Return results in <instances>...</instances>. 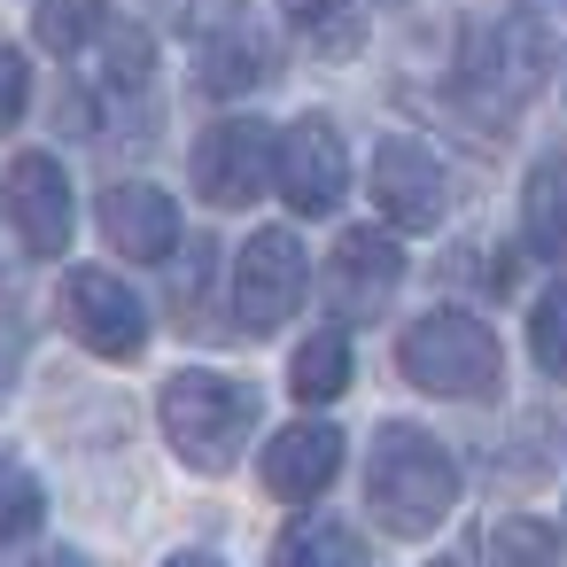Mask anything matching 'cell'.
Returning <instances> with one entry per match:
<instances>
[{"mask_svg": "<svg viewBox=\"0 0 567 567\" xmlns=\"http://www.w3.org/2000/svg\"><path fill=\"white\" fill-rule=\"evenodd\" d=\"M396 373L427 396H451V404H474V396H497V373H505V350L489 334V319L474 311H427L396 334Z\"/></svg>", "mask_w": 567, "mask_h": 567, "instance_id": "cell-4", "label": "cell"}, {"mask_svg": "<svg viewBox=\"0 0 567 567\" xmlns=\"http://www.w3.org/2000/svg\"><path fill=\"white\" fill-rule=\"evenodd\" d=\"M63 327L94 350V358H141L148 350V303L110 272V265H71L63 272Z\"/></svg>", "mask_w": 567, "mask_h": 567, "instance_id": "cell-9", "label": "cell"}, {"mask_svg": "<svg viewBox=\"0 0 567 567\" xmlns=\"http://www.w3.org/2000/svg\"><path fill=\"white\" fill-rule=\"evenodd\" d=\"M520 234L536 257L567 265V156H544L520 187Z\"/></svg>", "mask_w": 567, "mask_h": 567, "instance_id": "cell-15", "label": "cell"}, {"mask_svg": "<svg viewBox=\"0 0 567 567\" xmlns=\"http://www.w3.org/2000/svg\"><path fill=\"white\" fill-rule=\"evenodd\" d=\"M48 520V489L24 458H0V544H24Z\"/></svg>", "mask_w": 567, "mask_h": 567, "instance_id": "cell-22", "label": "cell"}, {"mask_svg": "<svg viewBox=\"0 0 567 567\" xmlns=\"http://www.w3.org/2000/svg\"><path fill=\"white\" fill-rule=\"evenodd\" d=\"M179 32L195 40V86L218 94V102L272 79V55H265L249 0H179Z\"/></svg>", "mask_w": 567, "mask_h": 567, "instance_id": "cell-5", "label": "cell"}, {"mask_svg": "<svg viewBox=\"0 0 567 567\" xmlns=\"http://www.w3.org/2000/svg\"><path fill=\"white\" fill-rule=\"evenodd\" d=\"M280 567H365V544L342 520H303L280 536Z\"/></svg>", "mask_w": 567, "mask_h": 567, "instance_id": "cell-20", "label": "cell"}, {"mask_svg": "<svg viewBox=\"0 0 567 567\" xmlns=\"http://www.w3.org/2000/svg\"><path fill=\"white\" fill-rule=\"evenodd\" d=\"M272 187L288 195L296 218H327V210H342V195H350V148H342V133H334L327 117H296V125L280 133Z\"/></svg>", "mask_w": 567, "mask_h": 567, "instance_id": "cell-11", "label": "cell"}, {"mask_svg": "<svg viewBox=\"0 0 567 567\" xmlns=\"http://www.w3.org/2000/svg\"><path fill=\"white\" fill-rule=\"evenodd\" d=\"M24 102H32V71H24V55H17V48H0V133L24 117Z\"/></svg>", "mask_w": 567, "mask_h": 567, "instance_id": "cell-24", "label": "cell"}, {"mask_svg": "<svg viewBox=\"0 0 567 567\" xmlns=\"http://www.w3.org/2000/svg\"><path fill=\"white\" fill-rule=\"evenodd\" d=\"M327 303L342 311V319H373L389 296H396V280H404V249H396V234H342L334 249H327Z\"/></svg>", "mask_w": 567, "mask_h": 567, "instance_id": "cell-13", "label": "cell"}, {"mask_svg": "<svg viewBox=\"0 0 567 567\" xmlns=\"http://www.w3.org/2000/svg\"><path fill=\"white\" fill-rule=\"evenodd\" d=\"M257 474H265V489L288 497V505L319 497V489L342 474V427H334V420H296V427H280V435L265 443Z\"/></svg>", "mask_w": 567, "mask_h": 567, "instance_id": "cell-14", "label": "cell"}, {"mask_svg": "<svg viewBox=\"0 0 567 567\" xmlns=\"http://www.w3.org/2000/svg\"><path fill=\"white\" fill-rule=\"evenodd\" d=\"M451 505H458V466H451V451H443L427 427H412V420H381V435H373V451H365V513H373L389 536L420 544V536H435V528L451 520Z\"/></svg>", "mask_w": 567, "mask_h": 567, "instance_id": "cell-1", "label": "cell"}, {"mask_svg": "<svg viewBox=\"0 0 567 567\" xmlns=\"http://www.w3.org/2000/svg\"><path fill=\"white\" fill-rule=\"evenodd\" d=\"M373 203H381V218L396 226V234H435L443 218H451V172H443V156L427 148V141H412V133H389L381 148H373Z\"/></svg>", "mask_w": 567, "mask_h": 567, "instance_id": "cell-8", "label": "cell"}, {"mask_svg": "<svg viewBox=\"0 0 567 567\" xmlns=\"http://www.w3.org/2000/svg\"><path fill=\"white\" fill-rule=\"evenodd\" d=\"M94 218H102L110 249H117V257H141V265H156V257H172V249L187 241L179 203H172L164 187H148V179H110L102 203H94Z\"/></svg>", "mask_w": 567, "mask_h": 567, "instance_id": "cell-12", "label": "cell"}, {"mask_svg": "<svg viewBox=\"0 0 567 567\" xmlns=\"http://www.w3.org/2000/svg\"><path fill=\"white\" fill-rule=\"evenodd\" d=\"M0 218H9V234L32 249V257H63L71 249V226H79V203H71V172L40 148L9 156V172H0Z\"/></svg>", "mask_w": 567, "mask_h": 567, "instance_id": "cell-10", "label": "cell"}, {"mask_svg": "<svg viewBox=\"0 0 567 567\" xmlns=\"http://www.w3.org/2000/svg\"><path fill=\"white\" fill-rule=\"evenodd\" d=\"M288 389H296V404H334L350 389V334L342 327L303 334V350L288 358Z\"/></svg>", "mask_w": 567, "mask_h": 567, "instance_id": "cell-17", "label": "cell"}, {"mask_svg": "<svg viewBox=\"0 0 567 567\" xmlns=\"http://www.w3.org/2000/svg\"><path fill=\"white\" fill-rule=\"evenodd\" d=\"M280 17L296 24V40L311 48V55H358L365 48V9L358 0H280Z\"/></svg>", "mask_w": 567, "mask_h": 567, "instance_id": "cell-16", "label": "cell"}, {"mask_svg": "<svg viewBox=\"0 0 567 567\" xmlns=\"http://www.w3.org/2000/svg\"><path fill=\"white\" fill-rule=\"evenodd\" d=\"M544 79H551V32L536 17H497L458 55V102H466V117H482L497 133L544 94Z\"/></svg>", "mask_w": 567, "mask_h": 567, "instance_id": "cell-2", "label": "cell"}, {"mask_svg": "<svg viewBox=\"0 0 567 567\" xmlns=\"http://www.w3.org/2000/svg\"><path fill=\"white\" fill-rule=\"evenodd\" d=\"M303 288H311L303 241H296L288 226L249 234V241H241V257H234V288H226L234 327H241V334H280V327L303 311Z\"/></svg>", "mask_w": 567, "mask_h": 567, "instance_id": "cell-6", "label": "cell"}, {"mask_svg": "<svg viewBox=\"0 0 567 567\" xmlns=\"http://www.w3.org/2000/svg\"><path fill=\"white\" fill-rule=\"evenodd\" d=\"M156 412H164V443H172L195 474H226V466L241 458L249 427H257V389L234 381V373L187 365V373L164 381Z\"/></svg>", "mask_w": 567, "mask_h": 567, "instance_id": "cell-3", "label": "cell"}, {"mask_svg": "<svg viewBox=\"0 0 567 567\" xmlns=\"http://www.w3.org/2000/svg\"><path fill=\"white\" fill-rule=\"evenodd\" d=\"M164 567H226V559H210V551H172Z\"/></svg>", "mask_w": 567, "mask_h": 567, "instance_id": "cell-25", "label": "cell"}, {"mask_svg": "<svg viewBox=\"0 0 567 567\" xmlns=\"http://www.w3.org/2000/svg\"><path fill=\"white\" fill-rule=\"evenodd\" d=\"M40 567H79V551H48V559H40Z\"/></svg>", "mask_w": 567, "mask_h": 567, "instance_id": "cell-26", "label": "cell"}, {"mask_svg": "<svg viewBox=\"0 0 567 567\" xmlns=\"http://www.w3.org/2000/svg\"><path fill=\"white\" fill-rule=\"evenodd\" d=\"M528 358L544 381H567V280H551L528 303Z\"/></svg>", "mask_w": 567, "mask_h": 567, "instance_id": "cell-21", "label": "cell"}, {"mask_svg": "<svg viewBox=\"0 0 567 567\" xmlns=\"http://www.w3.org/2000/svg\"><path fill=\"white\" fill-rule=\"evenodd\" d=\"M110 32V0H40L32 9V40L48 55H86Z\"/></svg>", "mask_w": 567, "mask_h": 567, "instance_id": "cell-19", "label": "cell"}, {"mask_svg": "<svg viewBox=\"0 0 567 567\" xmlns=\"http://www.w3.org/2000/svg\"><path fill=\"white\" fill-rule=\"evenodd\" d=\"M148 79H156V40L141 24H110L102 32V63H94V94L125 102V94H148Z\"/></svg>", "mask_w": 567, "mask_h": 567, "instance_id": "cell-18", "label": "cell"}, {"mask_svg": "<svg viewBox=\"0 0 567 567\" xmlns=\"http://www.w3.org/2000/svg\"><path fill=\"white\" fill-rule=\"evenodd\" d=\"M272 164H280V141H272V125H257V117H218V125L195 141V156H187L195 195H203L210 210H249V203L272 187Z\"/></svg>", "mask_w": 567, "mask_h": 567, "instance_id": "cell-7", "label": "cell"}, {"mask_svg": "<svg viewBox=\"0 0 567 567\" xmlns=\"http://www.w3.org/2000/svg\"><path fill=\"white\" fill-rule=\"evenodd\" d=\"M482 544H489V567H559V544L544 520H497Z\"/></svg>", "mask_w": 567, "mask_h": 567, "instance_id": "cell-23", "label": "cell"}]
</instances>
